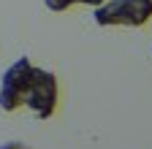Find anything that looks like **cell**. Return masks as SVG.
Masks as SVG:
<instances>
[{
  "instance_id": "5b68a950",
  "label": "cell",
  "mask_w": 152,
  "mask_h": 149,
  "mask_svg": "<svg viewBox=\"0 0 152 149\" xmlns=\"http://www.w3.org/2000/svg\"><path fill=\"white\" fill-rule=\"evenodd\" d=\"M79 3H87V6H101L103 0H79Z\"/></svg>"
},
{
  "instance_id": "277c9868",
  "label": "cell",
  "mask_w": 152,
  "mask_h": 149,
  "mask_svg": "<svg viewBox=\"0 0 152 149\" xmlns=\"http://www.w3.org/2000/svg\"><path fill=\"white\" fill-rule=\"evenodd\" d=\"M76 3H79V0H44V6L49 8V11H68L71 6H76Z\"/></svg>"
},
{
  "instance_id": "6da1fadb",
  "label": "cell",
  "mask_w": 152,
  "mask_h": 149,
  "mask_svg": "<svg viewBox=\"0 0 152 149\" xmlns=\"http://www.w3.org/2000/svg\"><path fill=\"white\" fill-rule=\"evenodd\" d=\"M92 19L101 27H144L152 19V0H103Z\"/></svg>"
},
{
  "instance_id": "3957f363",
  "label": "cell",
  "mask_w": 152,
  "mask_h": 149,
  "mask_svg": "<svg viewBox=\"0 0 152 149\" xmlns=\"http://www.w3.org/2000/svg\"><path fill=\"white\" fill-rule=\"evenodd\" d=\"M33 73V65L27 57H19L8 65V71L0 79V108L3 111H16L22 108V98H25V87Z\"/></svg>"
},
{
  "instance_id": "7a4b0ae2",
  "label": "cell",
  "mask_w": 152,
  "mask_h": 149,
  "mask_svg": "<svg viewBox=\"0 0 152 149\" xmlns=\"http://www.w3.org/2000/svg\"><path fill=\"white\" fill-rule=\"evenodd\" d=\"M57 103H60V81H57V76L52 71L33 68L27 87H25L22 106H27L38 119H49L57 111Z\"/></svg>"
}]
</instances>
